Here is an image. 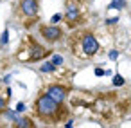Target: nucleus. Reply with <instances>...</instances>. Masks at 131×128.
<instances>
[{
    "label": "nucleus",
    "instance_id": "obj_15",
    "mask_svg": "<svg viewBox=\"0 0 131 128\" xmlns=\"http://www.w3.org/2000/svg\"><path fill=\"white\" fill-rule=\"evenodd\" d=\"M118 56H120V52H118L117 49H111V51L108 52V58H110L111 61H117V60H118Z\"/></svg>",
    "mask_w": 131,
    "mask_h": 128
},
{
    "label": "nucleus",
    "instance_id": "obj_22",
    "mask_svg": "<svg viewBox=\"0 0 131 128\" xmlns=\"http://www.w3.org/2000/svg\"><path fill=\"white\" fill-rule=\"evenodd\" d=\"M72 126H74V121H72V119H68V121L65 123V128H72Z\"/></svg>",
    "mask_w": 131,
    "mask_h": 128
},
{
    "label": "nucleus",
    "instance_id": "obj_8",
    "mask_svg": "<svg viewBox=\"0 0 131 128\" xmlns=\"http://www.w3.org/2000/svg\"><path fill=\"white\" fill-rule=\"evenodd\" d=\"M13 124H15L16 128H32V126H34V123H32L31 117H20V115H18V119H16Z\"/></svg>",
    "mask_w": 131,
    "mask_h": 128
},
{
    "label": "nucleus",
    "instance_id": "obj_16",
    "mask_svg": "<svg viewBox=\"0 0 131 128\" xmlns=\"http://www.w3.org/2000/svg\"><path fill=\"white\" fill-rule=\"evenodd\" d=\"M63 20V15L61 13H56V15H52V18H50V24H56V25H59V22Z\"/></svg>",
    "mask_w": 131,
    "mask_h": 128
},
{
    "label": "nucleus",
    "instance_id": "obj_13",
    "mask_svg": "<svg viewBox=\"0 0 131 128\" xmlns=\"http://www.w3.org/2000/svg\"><path fill=\"white\" fill-rule=\"evenodd\" d=\"M111 83H113L115 87H122V85L126 83V79H124V78H122V76L117 72V74H113V79H111Z\"/></svg>",
    "mask_w": 131,
    "mask_h": 128
},
{
    "label": "nucleus",
    "instance_id": "obj_9",
    "mask_svg": "<svg viewBox=\"0 0 131 128\" xmlns=\"http://www.w3.org/2000/svg\"><path fill=\"white\" fill-rule=\"evenodd\" d=\"M124 7H127V0H111L108 6V9L111 11H122Z\"/></svg>",
    "mask_w": 131,
    "mask_h": 128
},
{
    "label": "nucleus",
    "instance_id": "obj_2",
    "mask_svg": "<svg viewBox=\"0 0 131 128\" xmlns=\"http://www.w3.org/2000/svg\"><path fill=\"white\" fill-rule=\"evenodd\" d=\"M79 51H83L81 58H92V56L99 54L101 43H99V40L95 38L93 33H83L81 34V38H79Z\"/></svg>",
    "mask_w": 131,
    "mask_h": 128
},
{
    "label": "nucleus",
    "instance_id": "obj_21",
    "mask_svg": "<svg viewBox=\"0 0 131 128\" xmlns=\"http://www.w3.org/2000/svg\"><path fill=\"white\" fill-rule=\"evenodd\" d=\"M2 81H4L6 85H9V83H11V74H7V76H4V79H2Z\"/></svg>",
    "mask_w": 131,
    "mask_h": 128
},
{
    "label": "nucleus",
    "instance_id": "obj_3",
    "mask_svg": "<svg viewBox=\"0 0 131 128\" xmlns=\"http://www.w3.org/2000/svg\"><path fill=\"white\" fill-rule=\"evenodd\" d=\"M40 36L47 42V43H56L63 38V29L56 24H49V25H41L40 27Z\"/></svg>",
    "mask_w": 131,
    "mask_h": 128
},
{
    "label": "nucleus",
    "instance_id": "obj_4",
    "mask_svg": "<svg viewBox=\"0 0 131 128\" xmlns=\"http://www.w3.org/2000/svg\"><path fill=\"white\" fill-rule=\"evenodd\" d=\"M45 94L50 96L58 105H63L67 101V97H68V88L65 85H61V83H52V85H49L45 88Z\"/></svg>",
    "mask_w": 131,
    "mask_h": 128
},
{
    "label": "nucleus",
    "instance_id": "obj_23",
    "mask_svg": "<svg viewBox=\"0 0 131 128\" xmlns=\"http://www.w3.org/2000/svg\"><path fill=\"white\" fill-rule=\"evenodd\" d=\"M6 97H7V99H9V97H11V88H9V87H7V88H6Z\"/></svg>",
    "mask_w": 131,
    "mask_h": 128
},
{
    "label": "nucleus",
    "instance_id": "obj_7",
    "mask_svg": "<svg viewBox=\"0 0 131 128\" xmlns=\"http://www.w3.org/2000/svg\"><path fill=\"white\" fill-rule=\"evenodd\" d=\"M50 52L43 47V45H40V43H36V42H31L29 43V49H27V61H41L43 58H47Z\"/></svg>",
    "mask_w": 131,
    "mask_h": 128
},
{
    "label": "nucleus",
    "instance_id": "obj_10",
    "mask_svg": "<svg viewBox=\"0 0 131 128\" xmlns=\"http://www.w3.org/2000/svg\"><path fill=\"white\" fill-rule=\"evenodd\" d=\"M58 70V67L49 60V61H43L41 65H40V72H43V74H52V72H56Z\"/></svg>",
    "mask_w": 131,
    "mask_h": 128
},
{
    "label": "nucleus",
    "instance_id": "obj_14",
    "mask_svg": "<svg viewBox=\"0 0 131 128\" xmlns=\"http://www.w3.org/2000/svg\"><path fill=\"white\" fill-rule=\"evenodd\" d=\"M50 61H52V63H54L56 67H61V65L65 63V60H63V56H61V54H52Z\"/></svg>",
    "mask_w": 131,
    "mask_h": 128
},
{
    "label": "nucleus",
    "instance_id": "obj_1",
    "mask_svg": "<svg viewBox=\"0 0 131 128\" xmlns=\"http://www.w3.org/2000/svg\"><path fill=\"white\" fill-rule=\"evenodd\" d=\"M34 110L41 119H58L59 117V105L45 92L41 96H38V99L34 103Z\"/></svg>",
    "mask_w": 131,
    "mask_h": 128
},
{
    "label": "nucleus",
    "instance_id": "obj_11",
    "mask_svg": "<svg viewBox=\"0 0 131 128\" xmlns=\"http://www.w3.org/2000/svg\"><path fill=\"white\" fill-rule=\"evenodd\" d=\"M2 115H4L6 119H9L11 123H15V121L18 119V112H16V110H13V108H7V106L2 110Z\"/></svg>",
    "mask_w": 131,
    "mask_h": 128
},
{
    "label": "nucleus",
    "instance_id": "obj_6",
    "mask_svg": "<svg viewBox=\"0 0 131 128\" xmlns=\"http://www.w3.org/2000/svg\"><path fill=\"white\" fill-rule=\"evenodd\" d=\"M18 7H20V13L25 18H29V20L36 18L38 13H40V2H38V0H20Z\"/></svg>",
    "mask_w": 131,
    "mask_h": 128
},
{
    "label": "nucleus",
    "instance_id": "obj_24",
    "mask_svg": "<svg viewBox=\"0 0 131 128\" xmlns=\"http://www.w3.org/2000/svg\"><path fill=\"white\" fill-rule=\"evenodd\" d=\"M0 2H2V0H0Z\"/></svg>",
    "mask_w": 131,
    "mask_h": 128
},
{
    "label": "nucleus",
    "instance_id": "obj_20",
    "mask_svg": "<svg viewBox=\"0 0 131 128\" xmlns=\"http://www.w3.org/2000/svg\"><path fill=\"white\" fill-rule=\"evenodd\" d=\"M117 22H118V16H113V18H108V20H106L108 25H115Z\"/></svg>",
    "mask_w": 131,
    "mask_h": 128
},
{
    "label": "nucleus",
    "instance_id": "obj_18",
    "mask_svg": "<svg viewBox=\"0 0 131 128\" xmlns=\"http://www.w3.org/2000/svg\"><path fill=\"white\" fill-rule=\"evenodd\" d=\"M15 110H16V112H18V114H24V112H25V110H27V106H25V103H18V105H16V108H15Z\"/></svg>",
    "mask_w": 131,
    "mask_h": 128
},
{
    "label": "nucleus",
    "instance_id": "obj_5",
    "mask_svg": "<svg viewBox=\"0 0 131 128\" xmlns=\"http://www.w3.org/2000/svg\"><path fill=\"white\" fill-rule=\"evenodd\" d=\"M63 18L67 20L68 25H74L75 22H79V18H81V7H79V2H77V0H67Z\"/></svg>",
    "mask_w": 131,
    "mask_h": 128
},
{
    "label": "nucleus",
    "instance_id": "obj_19",
    "mask_svg": "<svg viewBox=\"0 0 131 128\" xmlns=\"http://www.w3.org/2000/svg\"><path fill=\"white\" fill-rule=\"evenodd\" d=\"M93 74H95L97 78H101V76H104V69H101V67H95V70H93Z\"/></svg>",
    "mask_w": 131,
    "mask_h": 128
},
{
    "label": "nucleus",
    "instance_id": "obj_17",
    "mask_svg": "<svg viewBox=\"0 0 131 128\" xmlns=\"http://www.w3.org/2000/svg\"><path fill=\"white\" fill-rule=\"evenodd\" d=\"M7 106V97H4L2 94H0V114H2V110Z\"/></svg>",
    "mask_w": 131,
    "mask_h": 128
},
{
    "label": "nucleus",
    "instance_id": "obj_12",
    "mask_svg": "<svg viewBox=\"0 0 131 128\" xmlns=\"http://www.w3.org/2000/svg\"><path fill=\"white\" fill-rule=\"evenodd\" d=\"M7 42H9V29L6 27V29L2 31V34H0V45L6 47V45H7Z\"/></svg>",
    "mask_w": 131,
    "mask_h": 128
}]
</instances>
